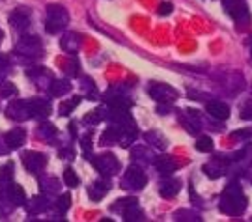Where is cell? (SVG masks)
<instances>
[{
	"label": "cell",
	"mask_w": 252,
	"mask_h": 222,
	"mask_svg": "<svg viewBox=\"0 0 252 222\" xmlns=\"http://www.w3.org/2000/svg\"><path fill=\"white\" fill-rule=\"evenodd\" d=\"M247 207V198H245L241 187L237 183H232L224 189V192L220 196V211H224L226 215L237 217L241 215Z\"/></svg>",
	"instance_id": "obj_1"
},
{
	"label": "cell",
	"mask_w": 252,
	"mask_h": 222,
	"mask_svg": "<svg viewBox=\"0 0 252 222\" xmlns=\"http://www.w3.org/2000/svg\"><path fill=\"white\" fill-rule=\"evenodd\" d=\"M69 23V13L67 9L60 4H51L47 8V19H45V30L49 34H58Z\"/></svg>",
	"instance_id": "obj_2"
},
{
	"label": "cell",
	"mask_w": 252,
	"mask_h": 222,
	"mask_svg": "<svg viewBox=\"0 0 252 222\" xmlns=\"http://www.w3.org/2000/svg\"><path fill=\"white\" fill-rule=\"evenodd\" d=\"M92 164H94V166L97 168V172L103 174V176H114L118 170H120V162H118V159L112 153L97 155L95 159L92 160Z\"/></svg>",
	"instance_id": "obj_3"
},
{
	"label": "cell",
	"mask_w": 252,
	"mask_h": 222,
	"mask_svg": "<svg viewBox=\"0 0 252 222\" xmlns=\"http://www.w3.org/2000/svg\"><path fill=\"white\" fill-rule=\"evenodd\" d=\"M222 4H224L226 11L230 13V17L237 21L239 25L241 23H249L251 13H249V8H247V4H245L243 0H222Z\"/></svg>",
	"instance_id": "obj_4"
},
{
	"label": "cell",
	"mask_w": 252,
	"mask_h": 222,
	"mask_svg": "<svg viewBox=\"0 0 252 222\" xmlns=\"http://www.w3.org/2000/svg\"><path fill=\"white\" fill-rule=\"evenodd\" d=\"M17 51L23 56H41L43 53V45L37 36H25L19 39Z\"/></svg>",
	"instance_id": "obj_5"
},
{
	"label": "cell",
	"mask_w": 252,
	"mask_h": 222,
	"mask_svg": "<svg viewBox=\"0 0 252 222\" xmlns=\"http://www.w3.org/2000/svg\"><path fill=\"white\" fill-rule=\"evenodd\" d=\"M148 92L157 103H172L174 99H178V92L168 84H161V82H152Z\"/></svg>",
	"instance_id": "obj_6"
},
{
	"label": "cell",
	"mask_w": 252,
	"mask_h": 222,
	"mask_svg": "<svg viewBox=\"0 0 252 222\" xmlns=\"http://www.w3.org/2000/svg\"><path fill=\"white\" fill-rule=\"evenodd\" d=\"M148 183V178H146V174L142 172L140 166H129L126 172V178H124V187H129V189H133V190H140L142 187Z\"/></svg>",
	"instance_id": "obj_7"
},
{
	"label": "cell",
	"mask_w": 252,
	"mask_h": 222,
	"mask_svg": "<svg viewBox=\"0 0 252 222\" xmlns=\"http://www.w3.org/2000/svg\"><path fill=\"white\" fill-rule=\"evenodd\" d=\"M23 164H25V168L28 172L37 174V172H41V170L45 168L47 157L43 153H39V151H25L23 153Z\"/></svg>",
	"instance_id": "obj_8"
},
{
	"label": "cell",
	"mask_w": 252,
	"mask_h": 222,
	"mask_svg": "<svg viewBox=\"0 0 252 222\" xmlns=\"http://www.w3.org/2000/svg\"><path fill=\"white\" fill-rule=\"evenodd\" d=\"M6 114H8L9 120H15V122H25L28 118H32L28 101H21V99H15V101L9 103L8 108H6Z\"/></svg>",
	"instance_id": "obj_9"
},
{
	"label": "cell",
	"mask_w": 252,
	"mask_h": 222,
	"mask_svg": "<svg viewBox=\"0 0 252 222\" xmlns=\"http://www.w3.org/2000/svg\"><path fill=\"white\" fill-rule=\"evenodd\" d=\"M206 110L211 118L220 120V122L228 120V116H230V107L226 103H222V101H209L206 105Z\"/></svg>",
	"instance_id": "obj_10"
},
{
	"label": "cell",
	"mask_w": 252,
	"mask_h": 222,
	"mask_svg": "<svg viewBox=\"0 0 252 222\" xmlns=\"http://www.w3.org/2000/svg\"><path fill=\"white\" fill-rule=\"evenodd\" d=\"M28 105H30V116L32 118H45V116L51 114V103L47 99H30Z\"/></svg>",
	"instance_id": "obj_11"
},
{
	"label": "cell",
	"mask_w": 252,
	"mask_h": 222,
	"mask_svg": "<svg viewBox=\"0 0 252 222\" xmlns=\"http://www.w3.org/2000/svg\"><path fill=\"white\" fill-rule=\"evenodd\" d=\"M25 138H27L25 129H13V131H9V133L4 136V142L8 144L9 150H17V148H21V146H23Z\"/></svg>",
	"instance_id": "obj_12"
},
{
	"label": "cell",
	"mask_w": 252,
	"mask_h": 222,
	"mask_svg": "<svg viewBox=\"0 0 252 222\" xmlns=\"http://www.w3.org/2000/svg\"><path fill=\"white\" fill-rule=\"evenodd\" d=\"M60 47H62L65 53H77L79 47H81V36L75 34V32H67V34L60 39Z\"/></svg>",
	"instance_id": "obj_13"
},
{
	"label": "cell",
	"mask_w": 252,
	"mask_h": 222,
	"mask_svg": "<svg viewBox=\"0 0 252 222\" xmlns=\"http://www.w3.org/2000/svg\"><path fill=\"white\" fill-rule=\"evenodd\" d=\"M9 23H11V27L17 28V30H27L28 25H30V17H28V13L25 9H17V11H13L9 15Z\"/></svg>",
	"instance_id": "obj_14"
},
{
	"label": "cell",
	"mask_w": 252,
	"mask_h": 222,
	"mask_svg": "<svg viewBox=\"0 0 252 222\" xmlns=\"http://www.w3.org/2000/svg\"><path fill=\"white\" fill-rule=\"evenodd\" d=\"M67 92H71V84H69V80H65V79L53 80L51 86H49V95H51V97H62Z\"/></svg>",
	"instance_id": "obj_15"
},
{
	"label": "cell",
	"mask_w": 252,
	"mask_h": 222,
	"mask_svg": "<svg viewBox=\"0 0 252 222\" xmlns=\"http://www.w3.org/2000/svg\"><path fill=\"white\" fill-rule=\"evenodd\" d=\"M155 168L159 170L161 174H164V176H168V174H172L174 170L178 168V164H176V160L172 159V157H168V155H161V157L155 159Z\"/></svg>",
	"instance_id": "obj_16"
},
{
	"label": "cell",
	"mask_w": 252,
	"mask_h": 222,
	"mask_svg": "<svg viewBox=\"0 0 252 222\" xmlns=\"http://www.w3.org/2000/svg\"><path fill=\"white\" fill-rule=\"evenodd\" d=\"M180 187H181V183L178 179H166V181L161 183L159 192H161L162 198H174V196L180 192Z\"/></svg>",
	"instance_id": "obj_17"
},
{
	"label": "cell",
	"mask_w": 252,
	"mask_h": 222,
	"mask_svg": "<svg viewBox=\"0 0 252 222\" xmlns=\"http://www.w3.org/2000/svg\"><path fill=\"white\" fill-rule=\"evenodd\" d=\"M107 192H108V185L105 181H95V183L88 189V196H90V200H94V202H99Z\"/></svg>",
	"instance_id": "obj_18"
},
{
	"label": "cell",
	"mask_w": 252,
	"mask_h": 222,
	"mask_svg": "<svg viewBox=\"0 0 252 222\" xmlns=\"http://www.w3.org/2000/svg\"><path fill=\"white\" fill-rule=\"evenodd\" d=\"M124 219H126L127 222H133V221H142V211H140V207L136 205V202L135 204H131V205H127L126 209H124Z\"/></svg>",
	"instance_id": "obj_19"
},
{
	"label": "cell",
	"mask_w": 252,
	"mask_h": 222,
	"mask_svg": "<svg viewBox=\"0 0 252 222\" xmlns=\"http://www.w3.org/2000/svg\"><path fill=\"white\" fill-rule=\"evenodd\" d=\"M8 198L15 205H21V204H25V198H27V196H25V190L19 185H11L8 189Z\"/></svg>",
	"instance_id": "obj_20"
},
{
	"label": "cell",
	"mask_w": 252,
	"mask_h": 222,
	"mask_svg": "<svg viewBox=\"0 0 252 222\" xmlns=\"http://www.w3.org/2000/svg\"><path fill=\"white\" fill-rule=\"evenodd\" d=\"M81 103V97L77 95V97L69 99V101H63L62 105H60V108H58V112H60V116H69L77 108V105Z\"/></svg>",
	"instance_id": "obj_21"
},
{
	"label": "cell",
	"mask_w": 252,
	"mask_h": 222,
	"mask_svg": "<svg viewBox=\"0 0 252 222\" xmlns=\"http://www.w3.org/2000/svg\"><path fill=\"white\" fill-rule=\"evenodd\" d=\"M45 209H47V200L43 196L32 198V202L28 204V211H30V213H41V211H45Z\"/></svg>",
	"instance_id": "obj_22"
},
{
	"label": "cell",
	"mask_w": 252,
	"mask_h": 222,
	"mask_svg": "<svg viewBox=\"0 0 252 222\" xmlns=\"http://www.w3.org/2000/svg\"><path fill=\"white\" fill-rule=\"evenodd\" d=\"M17 94V88H15V84L13 82H2L0 84V97H13Z\"/></svg>",
	"instance_id": "obj_23"
},
{
	"label": "cell",
	"mask_w": 252,
	"mask_h": 222,
	"mask_svg": "<svg viewBox=\"0 0 252 222\" xmlns=\"http://www.w3.org/2000/svg\"><path fill=\"white\" fill-rule=\"evenodd\" d=\"M63 181H65L67 187H77L79 185V176L75 174L73 168H65L63 170Z\"/></svg>",
	"instance_id": "obj_24"
},
{
	"label": "cell",
	"mask_w": 252,
	"mask_h": 222,
	"mask_svg": "<svg viewBox=\"0 0 252 222\" xmlns=\"http://www.w3.org/2000/svg\"><path fill=\"white\" fill-rule=\"evenodd\" d=\"M196 150L202 151V153H209L213 150V140L209 136H200L198 142H196Z\"/></svg>",
	"instance_id": "obj_25"
},
{
	"label": "cell",
	"mask_w": 252,
	"mask_h": 222,
	"mask_svg": "<svg viewBox=\"0 0 252 222\" xmlns=\"http://www.w3.org/2000/svg\"><path fill=\"white\" fill-rule=\"evenodd\" d=\"M146 140H148V142H152L153 146H157V148H166V140H164L159 133H155V131L146 133Z\"/></svg>",
	"instance_id": "obj_26"
},
{
	"label": "cell",
	"mask_w": 252,
	"mask_h": 222,
	"mask_svg": "<svg viewBox=\"0 0 252 222\" xmlns=\"http://www.w3.org/2000/svg\"><path fill=\"white\" fill-rule=\"evenodd\" d=\"M69 207H71V196L62 194L60 198H58V202H56V209H58L60 213H65Z\"/></svg>",
	"instance_id": "obj_27"
},
{
	"label": "cell",
	"mask_w": 252,
	"mask_h": 222,
	"mask_svg": "<svg viewBox=\"0 0 252 222\" xmlns=\"http://www.w3.org/2000/svg\"><path fill=\"white\" fill-rule=\"evenodd\" d=\"M39 134L45 136V138H51V136L56 134V127H54L53 124H43L41 127H39Z\"/></svg>",
	"instance_id": "obj_28"
},
{
	"label": "cell",
	"mask_w": 252,
	"mask_h": 222,
	"mask_svg": "<svg viewBox=\"0 0 252 222\" xmlns=\"http://www.w3.org/2000/svg\"><path fill=\"white\" fill-rule=\"evenodd\" d=\"M101 120H103V110H101V108L94 110V112H90V114L84 118L86 124H97V122H101Z\"/></svg>",
	"instance_id": "obj_29"
},
{
	"label": "cell",
	"mask_w": 252,
	"mask_h": 222,
	"mask_svg": "<svg viewBox=\"0 0 252 222\" xmlns=\"http://www.w3.org/2000/svg\"><path fill=\"white\" fill-rule=\"evenodd\" d=\"M135 202H136L135 198H126V200H118L116 205H112V209H114V211H122V213H124V209H126L127 205L135 204Z\"/></svg>",
	"instance_id": "obj_30"
},
{
	"label": "cell",
	"mask_w": 252,
	"mask_h": 222,
	"mask_svg": "<svg viewBox=\"0 0 252 222\" xmlns=\"http://www.w3.org/2000/svg\"><path fill=\"white\" fill-rule=\"evenodd\" d=\"M172 11H174V6H172L170 2H161V6H159V15L166 17V15H170Z\"/></svg>",
	"instance_id": "obj_31"
},
{
	"label": "cell",
	"mask_w": 252,
	"mask_h": 222,
	"mask_svg": "<svg viewBox=\"0 0 252 222\" xmlns=\"http://www.w3.org/2000/svg\"><path fill=\"white\" fill-rule=\"evenodd\" d=\"M241 116H243L245 120H252V101L245 105V108L241 110Z\"/></svg>",
	"instance_id": "obj_32"
},
{
	"label": "cell",
	"mask_w": 252,
	"mask_h": 222,
	"mask_svg": "<svg viewBox=\"0 0 252 222\" xmlns=\"http://www.w3.org/2000/svg\"><path fill=\"white\" fill-rule=\"evenodd\" d=\"M82 148H84V151L88 153V150H90V148H92L90 136H84V138H82Z\"/></svg>",
	"instance_id": "obj_33"
},
{
	"label": "cell",
	"mask_w": 252,
	"mask_h": 222,
	"mask_svg": "<svg viewBox=\"0 0 252 222\" xmlns=\"http://www.w3.org/2000/svg\"><path fill=\"white\" fill-rule=\"evenodd\" d=\"M69 75H79V63H77V60L71 62V65H69Z\"/></svg>",
	"instance_id": "obj_34"
},
{
	"label": "cell",
	"mask_w": 252,
	"mask_h": 222,
	"mask_svg": "<svg viewBox=\"0 0 252 222\" xmlns=\"http://www.w3.org/2000/svg\"><path fill=\"white\" fill-rule=\"evenodd\" d=\"M6 65H8V56L6 54H0V71L6 69Z\"/></svg>",
	"instance_id": "obj_35"
},
{
	"label": "cell",
	"mask_w": 252,
	"mask_h": 222,
	"mask_svg": "<svg viewBox=\"0 0 252 222\" xmlns=\"http://www.w3.org/2000/svg\"><path fill=\"white\" fill-rule=\"evenodd\" d=\"M234 138H247V136H251V133H247V131H237V133L232 134Z\"/></svg>",
	"instance_id": "obj_36"
},
{
	"label": "cell",
	"mask_w": 252,
	"mask_h": 222,
	"mask_svg": "<svg viewBox=\"0 0 252 222\" xmlns=\"http://www.w3.org/2000/svg\"><path fill=\"white\" fill-rule=\"evenodd\" d=\"M2 39H4V32L0 30V43H2Z\"/></svg>",
	"instance_id": "obj_37"
},
{
	"label": "cell",
	"mask_w": 252,
	"mask_h": 222,
	"mask_svg": "<svg viewBox=\"0 0 252 222\" xmlns=\"http://www.w3.org/2000/svg\"><path fill=\"white\" fill-rule=\"evenodd\" d=\"M251 56H252V45H251Z\"/></svg>",
	"instance_id": "obj_38"
}]
</instances>
